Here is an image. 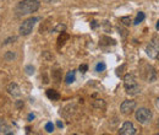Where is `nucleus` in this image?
Masks as SVG:
<instances>
[{
	"mask_svg": "<svg viewBox=\"0 0 159 135\" xmlns=\"http://www.w3.org/2000/svg\"><path fill=\"white\" fill-rule=\"evenodd\" d=\"M158 128H159V119H158Z\"/></svg>",
	"mask_w": 159,
	"mask_h": 135,
	"instance_id": "nucleus-29",
	"label": "nucleus"
},
{
	"mask_svg": "<svg viewBox=\"0 0 159 135\" xmlns=\"http://www.w3.org/2000/svg\"><path fill=\"white\" fill-rule=\"evenodd\" d=\"M156 28L159 30V20H158V22H157V25H156Z\"/></svg>",
	"mask_w": 159,
	"mask_h": 135,
	"instance_id": "nucleus-28",
	"label": "nucleus"
},
{
	"mask_svg": "<svg viewBox=\"0 0 159 135\" xmlns=\"http://www.w3.org/2000/svg\"><path fill=\"white\" fill-rule=\"evenodd\" d=\"M87 69H88V66H87L86 64L80 65V71H81V73H86V71H87Z\"/></svg>",
	"mask_w": 159,
	"mask_h": 135,
	"instance_id": "nucleus-21",
	"label": "nucleus"
},
{
	"mask_svg": "<svg viewBox=\"0 0 159 135\" xmlns=\"http://www.w3.org/2000/svg\"><path fill=\"white\" fill-rule=\"evenodd\" d=\"M47 97L49 99H52V101H58L60 98V95L58 94V91L50 89V90H47Z\"/></svg>",
	"mask_w": 159,
	"mask_h": 135,
	"instance_id": "nucleus-11",
	"label": "nucleus"
},
{
	"mask_svg": "<svg viewBox=\"0 0 159 135\" xmlns=\"http://www.w3.org/2000/svg\"><path fill=\"white\" fill-rule=\"evenodd\" d=\"M146 68H147V70L142 73V76L144 77L147 81L153 82V81L156 80V77H157L156 76V71H154V69H153L151 65H146Z\"/></svg>",
	"mask_w": 159,
	"mask_h": 135,
	"instance_id": "nucleus-8",
	"label": "nucleus"
},
{
	"mask_svg": "<svg viewBox=\"0 0 159 135\" xmlns=\"http://www.w3.org/2000/svg\"><path fill=\"white\" fill-rule=\"evenodd\" d=\"M156 107L159 109V98H157V99H156Z\"/></svg>",
	"mask_w": 159,
	"mask_h": 135,
	"instance_id": "nucleus-26",
	"label": "nucleus"
},
{
	"mask_svg": "<svg viewBox=\"0 0 159 135\" xmlns=\"http://www.w3.org/2000/svg\"><path fill=\"white\" fill-rule=\"evenodd\" d=\"M152 117H153L152 112L147 108H139L136 111V120L141 124H143V125L148 124L152 120Z\"/></svg>",
	"mask_w": 159,
	"mask_h": 135,
	"instance_id": "nucleus-4",
	"label": "nucleus"
},
{
	"mask_svg": "<svg viewBox=\"0 0 159 135\" xmlns=\"http://www.w3.org/2000/svg\"><path fill=\"white\" fill-rule=\"evenodd\" d=\"M105 70V64L103 63V61H100L97 64V66H96V71H98V73H102V71H104Z\"/></svg>",
	"mask_w": 159,
	"mask_h": 135,
	"instance_id": "nucleus-17",
	"label": "nucleus"
},
{
	"mask_svg": "<svg viewBox=\"0 0 159 135\" xmlns=\"http://www.w3.org/2000/svg\"><path fill=\"white\" fill-rule=\"evenodd\" d=\"M67 38H69V36H67L65 32H61V36H60L59 39H58V42H59V47L60 46H62V44L65 43L64 41H65V39H67Z\"/></svg>",
	"mask_w": 159,
	"mask_h": 135,
	"instance_id": "nucleus-16",
	"label": "nucleus"
},
{
	"mask_svg": "<svg viewBox=\"0 0 159 135\" xmlns=\"http://www.w3.org/2000/svg\"><path fill=\"white\" fill-rule=\"evenodd\" d=\"M25 71H26V74L27 75H33L34 74V66L33 65H26L25 66Z\"/></svg>",
	"mask_w": 159,
	"mask_h": 135,
	"instance_id": "nucleus-15",
	"label": "nucleus"
},
{
	"mask_svg": "<svg viewBox=\"0 0 159 135\" xmlns=\"http://www.w3.org/2000/svg\"><path fill=\"white\" fill-rule=\"evenodd\" d=\"M44 2H57V1H59V0H43Z\"/></svg>",
	"mask_w": 159,
	"mask_h": 135,
	"instance_id": "nucleus-24",
	"label": "nucleus"
},
{
	"mask_svg": "<svg viewBox=\"0 0 159 135\" xmlns=\"http://www.w3.org/2000/svg\"><path fill=\"white\" fill-rule=\"evenodd\" d=\"M157 58H158V60H159V54H158V57H157Z\"/></svg>",
	"mask_w": 159,
	"mask_h": 135,
	"instance_id": "nucleus-30",
	"label": "nucleus"
},
{
	"mask_svg": "<svg viewBox=\"0 0 159 135\" xmlns=\"http://www.w3.org/2000/svg\"><path fill=\"white\" fill-rule=\"evenodd\" d=\"M135 108H136V101H132V99H126L120 106V111L125 116H130L135 111Z\"/></svg>",
	"mask_w": 159,
	"mask_h": 135,
	"instance_id": "nucleus-6",
	"label": "nucleus"
},
{
	"mask_svg": "<svg viewBox=\"0 0 159 135\" xmlns=\"http://www.w3.org/2000/svg\"><path fill=\"white\" fill-rule=\"evenodd\" d=\"M33 119H34V114H30V116H28V120H30V122L33 120Z\"/></svg>",
	"mask_w": 159,
	"mask_h": 135,
	"instance_id": "nucleus-25",
	"label": "nucleus"
},
{
	"mask_svg": "<svg viewBox=\"0 0 159 135\" xmlns=\"http://www.w3.org/2000/svg\"><path fill=\"white\" fill-rule=\"evenodd\" d=\"M11 41L14 42V41H16V37H11V38H7L5 42H4V44H7V43H11Z\"/></svg>",
	"mask_w": 159,
	"mask_h": 135,
	"instance_id": "nucleus-22",
	"label": "nucleus"
},
{
	"mask_svg": "<svg viewBox=\"0 0 159 135\" xmlns=\"http://www.w3.org/2000/svg\"><path fill=\"white\" fill-rule=\"evenodd\" d=\"M96 26H97V22H96V21H92V27H93V28H94V27H96Z\"/></svg>",
	"mask_w": 159,
	"mask_h": 135,
	"instance_id": "nucleus-27",
	"label": "nucleus"
},
{
	"mask_svg": "<svg viewBox=\"0 0 159 135\" xmlns=\"http://www.w3.org/2000/svg\"><path fill=\"white\" fill-rule=\"evenodd\" d=\"M39 21V17H31V19H27L26 21H23L21 23L20 28H19V32H20L21 36H27L32 32L36 22Z\"/></svg>",
	"mask_w": 159,
	"mask_h": 135,
	"instance_id": "nucleus-3",
	"label": "nucleus"
},
{
	"mask_svg": "<svg viewBox=\"0 0 159 135\" xmlns=\"http://www.w3.org/2000/svg\"><path fill=\"white\" fill-rule=\"evenodd\" d=\"M65 30H66V26H65V25H58L53 31H54V32H59V31H62V32H64Z\"/></svg>",
	"mask_w": 159,
	"mask_h": 135,
	"instance_id": "nucleus-20",
	"label": "nucleus"
},
{
	"mask_svg": "<svg viewBox=\"0 0 159 135\" xmlns=\"http://www.w3.org/2000/svg\"><path fill=\"white\" fill-rule=\"evenodd\" d=\"M144 17H146L144 12H141V11H139V14H137V16H136V19H135V21H134V23H135V25H139V22H142V21L144 20Z\"/></svg>",
	"mask_w": 159,
	"mask_h": 135,
	"instance_id": "nucleus-13",
	"label": "nucleus"
},
{
	"mask_svg": "<svg viewBox=\"0 0 159 135\" xmlns=\"http://www.w3.org/2000/svg\"><path fill=\"white\" fill-rule=\"evenodd\" d=\"M15 53L14 52H6L5 53V55H4V59L6 60V61H12L14 59H15Z\"/></svg>",
	"mask_w": 159,
	"mask_h": 135,
	"instance_id": "nucleus-14",
	"label": "nucleus"
},
{
	"mask_svg": "<svg viewBox=\"0 0 159 135\" xmlns=\"http://www.w3.org/2000/svg\"><path fill=\"white\" fill-rule=\"evenodd\" d=\"M121 22H122L124 25L129 26V25H131V19L127 17V16H124V17H121Z\"/></svg>",
	"mask_w": 159,
	"mask_h": 135,
	"instance_id": "nucleus-19",
	"label": "nucleus"
},
{
	"mask_svg": "<svg viewBox=\"0 0 159 135\" xmlns=\"http://www.w3.org/2000/svg\"><path fill=\"white\" fill-rule=\"evenodd\" d=\"M124 87L126 90V94L130 96H136L141 92L137 79L134 74H126L124 77Z\"/></svg>",
	"mask_w": 159,
	"mask_h": 135,
	"instance_id": "nucleus-2",
	"label": "nucleus"
},
{
	"mask_svg": "<svg viewBox=\"0 0 159 135\" xmlns=\"http://www.w3.org/2000/svg\"><path fill=\"white\" fill-rule=\"evenodd\" d=\"M119 134L121 135H134L136 134V128L134 127V124L131 122H125L122 124V127L120 128Z\"/></svg>",
	"mask_w": 159,
	"mask_h": 135,
	"instance_id": "nucleus-7",
	"label": "nucleus"
},
{
	"mask_svg": "<svg viewBox=\"0 0 159 135\" xmlns=\"http://www.w3.org/2000/svg\"><path fill=\"white\" fill-rule=\"evenodd\" d=\"M146 53L149 58L154 59L159 54V37H153V39L149 42V44L146 48Z\"/></svg>",
	"mask_w": 159,
	"mask_h": 135,
	"instance_id": "nucleus-5",
	"label": "nucleus"
},
{
	"mask_svg": "<svg viewBox=\"0 0 159 135\" xmlns=\"http://www.w3.org/2000/svg\"><path fill=\"white\" fill-rule=\"evenodd\" d=\"M45 130H47L48 133H52V132L54 130V124H53L52 122H48V123L45 124Z\"/></svg>",
	"mask_w": 159,
	"mask_h": 135,
	"instance_id": "nucleus-18",
	"label": "nucleus"
},
{
	"mask_svg": "<svg viewBox=\"0 0 159 135\" xmlns=\"http://www.w3.org/2000/svg\"><path fill=\"white\" fill-rule=\"evenodd\" d=\"M39 1L38 0H22L17 5V14L22 16V15H30L32 12H36L39 9Z\"/></svg>",
	"mask_w": 159,
	"mask_h": 135,
	"instance_id": "nucleus-1",
	"label": "nucleus"
},
{
	"mask_svg": "<svg viewBox=\"0 0 159 135\" xmlns=\"http://www.w3.org/2000/svg\"><path fill=\"white\" fill-rule=\"evenodd\" d=\"M57 125H58L59 128H62V127H64V124H62V123H61L60 120H58V122H57Z\"/></svg>",
	"mask_w": 159,
	"mask_h": 135,
	"instance_id": "nucleus-23",
	"label": "nucleus"
},
{
	"mask_svg": "<svg viewBox=\"0 0 159 135\" xmlns=\"http://www.w3.org/2000/svg\"><path fill=\"white\" fill-rule=\"evenodd\" d=\"M75 79H76V71L75 70H71V71L67 73V75L65 77V82L66 84H72L75 81Z\"/></svg>",
	"mask_w": 159,
	"mask_h": 135,
	"instance_id": "nucleus-12",
	"label": "nucleus"
},
{
	"mask_svg": "<svg viewBox=\"0 0 159 135\" xmlns=\"http://www.w3.org/2000/svg\"><path fill=\"white\" fill-rule=\"evenodd\" d=\"M7 92H9L12 97H20L21 96L20 87H19V85L15 84V82L9 84V86H7Z\"/></svg>",
	"mask_w": 159,
	"mask_h": 135,
	"instance_id": "nucleus-9",
	"label": "nucleus"
},
{
	"mask_svg": "<svg viewBox=\"0 0 159 135\" xmlns=\"http://www.w3.org/2000/svg\"><path fill=\"white\" fill-rule=\"evenodd\" d=\"M0 133H1V134H10V135L12 134L10 127L5 124L4 118H0Z\"/></svg>",
	"mask_w": 159,
	"mask_h": 135,
	"instance_id": "nucleus-10",
	"label": "nucleus"
}]
</instances>
